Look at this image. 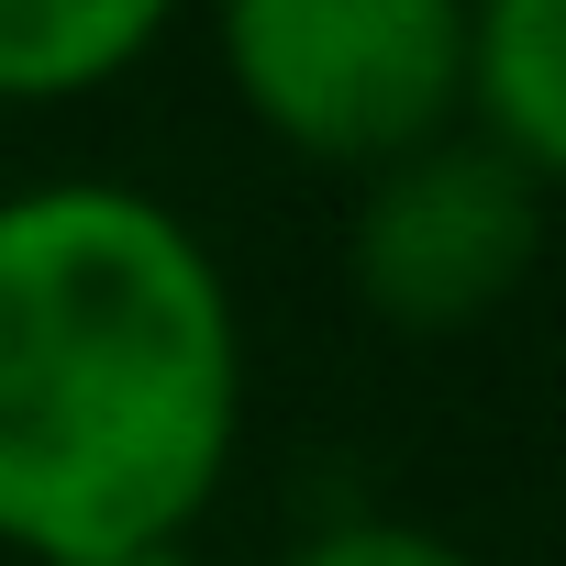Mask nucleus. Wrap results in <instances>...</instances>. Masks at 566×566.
I'll return each mask as SVG.
<instances>
[{
  "mask_svg": "<svg viewBox=\"0 0 566 566\" xmlns=\"http://www.w3.org/2000/svg\"><path fill=\"white\" fill-rule=\"evenodd\" d=\"M244 433L222 255L123 178L0 200V544L123 566L189 544Z\"/></svg>",
  "mask_w": 566,
  "mask_h": 566,
  "instance_id": "nucleus-1",
  "label": "nucleus"
},
{
  "mask_svg": "<svg viewBox=\"0 0 566 566\" xmlns=\"http://www.w3.org/2000/svg\"><path fill=\"white\" fill-rule=\"evenodd\" d=\"M233 101L323 167H400L455 134L467 12L455 0H244L222 12Z\"/></svg>",
  "mask_w": 566,
  "mask_h": 566,
  "instance_id": "nucleus-2",
  "label": "nucleus"
},
{
  "mask_svg": "<svg viewBox=\"0 0 566 566\" xmlns=\"http://www.w3.org/2000/svg\"><path fill=\"white\" fill-rule=\"evenodd\" d=\"M544 200L522 167H500L489 145L444 134L400 167H378L356 189V233H345V266H356V301L400 334H467L489 323L533 255H544Z\"/></svg>",
  "mask_w": 566,
  "mask_h": 566,
  "instance_id": "nucleus-3",
  "label": "nucleus"
},
{
  "mask_svg": "<svg viewBox=\"0 0 566 566\" xmlns=\"http://www.w3.org/2000/svg\"><path fill=\"white\" fill-rule=\"evenodd\" d=\"M455 134L522 167L533 189L566 178V12L555 0H489L467 12V101Z\"/></svg>",
  "mask_w": 566,
  "mask_h": 566,
  "instance_id": "nucleus-4",
  "label": "nucleus"
},
{
  "mask_svg": "<svg viewBox=\"0 0 566 566\" xmlns=\"http://www.w3.org/2000/svg\"><path fill=\"white\" fill-rule=\"evenodd\" d=\"M167 45L156 0H0V101H78Z\"/></svg>",
  "mask_w": 566,
  "mask_h": 566,
  "instance_id": "nucleus-5",
  "label": "nucleus"
},
{
  "mask_svg": "<svg viewBox=\"0 0 566 566\" xmlns=\"http://www.w3.org/2000/svg\"><path fill=\"white\" fill-rule=\"evenodd\" d=\"M290 566H478V555L444 544L433 522H389V511H378V522H323Z\"/></svg>",
  "mask_w": 566,
  "mask_h": 566,
  "instance_id": "nucleus-6",
  "label": "nucleus"
},
{
  "mask_svg": "<svg viewBox=\"0 0 566 566\" xmlns=\"http://www.w3.org/2000/svg\"><path fill=\"white\" fill-rule=\"evenodd\" d=\"M123 566H200V555H189V544H167V555H123Z\"/></svg>",
  "mask_w": 566,
  "mask_h": 566,
  "instance_id": "nucleus-7",
  "label": "nucleus"
}]
</instances>
